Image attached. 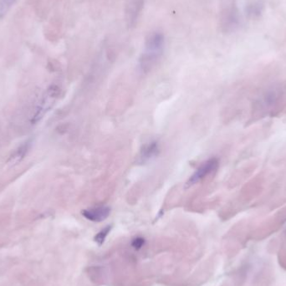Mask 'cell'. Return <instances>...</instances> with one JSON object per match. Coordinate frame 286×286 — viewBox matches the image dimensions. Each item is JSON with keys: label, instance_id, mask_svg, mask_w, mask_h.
<instances>
[{"label": "cell", "instance_id": "1", "mask_svg": "<svg viewBox=\"0 0 286 286\" xmlns=\"http://www.w3.org/2000/svg\"><path fill=\"white\" fill-rule=\"evenodd\" d=\"M163 33L153 32L149 33L145 42V49L139 61L140 69L143 72H148L161 59L164 50Z\"/></svg>", "mask_w": 286, "mask_h": 286}, {"label": "cell", "instance_id": "2", "mask_svg": "<svg viewBox=\"0 0 286 286\" xmlns=\"http://www.w3.org/2000/svg\"><path fill=\"white\" fill-rule=\"evenodd\" d=\"M220 166V161L216 158L204 161L200 167H198L194 173L189 178V180L187 183V187H192L195 184H198L199 182L207 178L214 172H216Z\"/></svg>", "mask_w": 286, "mask_h": 286}, {"label": "cell", "instance_id": "3", "mask_svg": "<svg viewBox=\"0 0 286 286\" xmlns=\"http://www.w3.org/2000/svg\"><path fill=\"white\" fill-rule=\"evenodd\" d=\"M144 3L145 0H126L125 20L128 29L136 27L144 8Z\"/></svg>", "mask_w": 286, "mask_h": 286}, {"label": "cell", "instance_id": "4", "mask_svg": "<svg viewBox=\"0 0 286 286\" xmlns=\"http://www.w3.org/2000/svg\"><path fill=\"white\" fill-rule=\"evenodd\" d=\"M282 92L280 87L272 86L262 93L257 101L258 109L261 111H269L275 107L281 100Z\"/></svg>", "mask_w": 286, "mask_h": 286}, {"label": "cell", "instance_id": "5", "mask_svg": "<svg viewBox=\"0 0 286 286\" xmlns=\"http://www.w3.org/2000/svg\"><path fill=\"white\" fill-rule=\"evenodd\" d=\"M110 213L111 209L108 206L101 205L85 209L82 211V215L86 220H90L92 222H100L106 220L110 215Z\"/></svg>", "mask_w": 286, "mask_h": 286}, {"label": "cell", "instance_id": "6", "mask_svg": "<svg viewBox=\"0 0 286 286\" xmlns=\"http://www.w3.org/2000/svg\"><path fill=\"white\" fill-rule=\"evenodd\" d=\"M159 146L157 142H151L145 145L140 154V160L142 162L151 160L159 154Z\"/></svg>", "mask_w": 286, "mask_h": 286}, {"label": "cell", "instance_id": "7", "mask_svg": "<svg viewBox=\"0 0 286 286\" xmlns=\"http://www.w3.org/2000/svg\"><path fill=\"white\" fill-rule=\"evenodd\" d=\"M222 25L224 28H229L233 27V25H235L237 21V13L235 9L233 7L227 8L224 11L222 12Z\"/></svg>", "mask_w": 286, "mask_h": 286}, {"label": "cell", "instance_id": "8", "mask_svg": "<svg viewBox=\"0 0 286 286\" xmlns=\"http://www.w3.org/2000/svg\"><path fill=\"white\" fill-rule=\"evenodd\" d=\"M16 0H0V19H2L11 9Z\"/></svg>", "mask_w": 286, "mask_h": 286}, {"label": "cell", "instance_id": "9", "mask_svg": "<svg viewBox=\"0 0 286 286\" xmlns=\"http://www.w3.org/2000/svg\"><path fill=\"white\" fill-rule=\"evenodd\" d=\"M111 226H106V228H103L99 233L95 236V241L97 243L98 245H102L103 243L106 240V237L108 236L109 233L111 232Z\"/></svg>", "mask_w": 286, "mask_h": 286}, {"label": "cell", "instance_id": "10", "mask_svg": "<svg viewBox=\"0 0 286 286\" xmlns=\"http://www.w3.org/2000/svg\"><path fill=\"white\" fill-rule=\"evenodd\" d=\"M145 245V239L142 237H136L131 242V246L136 250H139L142 249Z\"/></svg>", "mask_w": 286, "mask_h": 286}]
</instances>
